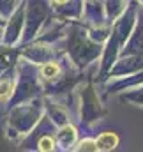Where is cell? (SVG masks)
Returning a JSON list of instances; mask_svg holds the SVG:
<instances>
[{
	"label": "cell",
	"mask_w": 143,
	"mask_h": 152,
	"mask_svg": "<svg viewBox=\"0 0 143 152\" xmlns=\"http://www.w3.org/2000/svg\"><path fill=\"white\" fill-rule=\"evenodd\" d=\"M117 136L115 134H111V133H104V134H101L99 136V140H97V145L101 147V149H104V151H108V149H113L115 145H117Z\"/></svg>",
	"instance_id": "cell-1"
},
{
	"label": "cell",
	"mask_w": 143,
	"mask_h": 152,
	"mask_svg": "<svg viewBox=\"0 0 143 152\" xmlns=\"http://www.w3.org/2000/svg\"><path fill=\"white\" fill-rule=\"evenodd\" d=\"M42 75L46 76V78H53V76L57 75V66H55V64L44 66V67H42Z\"/></svg>",
	"instance_id": "cell-2"
},
{
	"label": "cell",
	"mask_w": 143,
	"mask_h": 152,
	"mask_svg": "<svg viewBox=\"0 0 143 152\" xmlns=\"http://www.w3.org/2000/svg\"><path fill=\"white\" fill-rule=\"evenodd\" d=\"M51 143H53V142H51V138H44V140L41 142V149H42L44 152L50 151V149H51Z\"/></svg>",
	"instance_id": "cell-3"
}]
</instances>
